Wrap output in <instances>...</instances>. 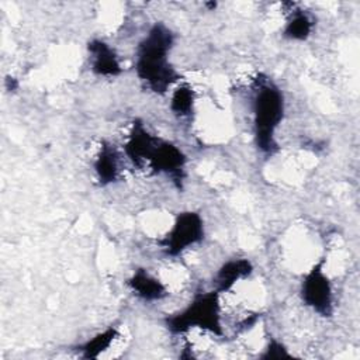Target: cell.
<instances>
[{"label":"cell","instance_id":"cell-8","mask_svg":"<svg viewBox=\"0 0 360 360\" xmlns=\"http://www.w3.org/2000/svg\"><path fill=\"white\" fill-rule=\"evenodd\" d=\"M127 285L135 297L145 302H156L167 297L166 285L145 269H138L127 280Z\"/></svg>","mask_w":360,"mask_h":360},{"label":"cell","instance_id":"cell-11","mask_svg":"<svg viewBox=\"0 0 360 360\" xmlns=\"http://www.w3.org/2000/svg\"><path fill=\"white\" fill-rule=\"evenodd\" d=\"M314 28L312 17L302 10H295L288 17L284 28L283 37L290 41H305Z\"/></svg>","mask_w":360,"mask_h":360},{"label":"cell","instance_id":"cell-4","mask_svg":"<svg viewBox=\"0 0 360 360\" xmlns=\"http://www.w3.org/2000/svg\"><path fill=\"white\" fill-rule=\"evenodd\" d=\"M205 235L204 219L197 211L179 212L167 233L159 240L163 252L176 257L194 245L202 242Z\"/></svg>","mask_w":360,"mask_h":360},{"label":"cell","instance_id":"cell-13","mask_svg":"<svg viewBox=\"0 0 360 360\" xmlns=\"http://www.w3.org/2000/svg\"><path fill=\"white\" fill-rule=\"evenodd\" d=\"M194 90L188 84H179L170 98V110L174 115L184 118L194 111Z\"/></svg>","mask_w":360,"mask_h":360},{"label":"cell","instance_id":"cell-6","mask_svg":"<svg viewBox=\"0 0 360 360\" xmlns=\"http://www.w3.org/2000/svg\"><path fill=\"white\" fill-rule=\"evenodd\" d=\"M186 163L187 158L184 152L173 142L160 138L156 139L146 160V166H149L153 173L166 174L177 184V187H180L184 180Z\"/></svg>","mask_w":360,"mask_h":360},{"label":"cell","instance_id":"cell-12","mask_svg":"<svg viewBox=\"0 0 360 360\" xmlns=\"http://www.w3.org/2000/svg\"><path fill=\"white\" fill-rule=\"evenodd\" d=\"M117 338H118V329L115 326H111L94 335L91 339L86 340L77 349L83 359H97L101 353H104L111 347V345L115 342Z\"/></svg>","mask_w":360,"mask_h":360},{"label":"cell","instance_id":"cell-10","mask_svg":"<svg viewBox=\"0 0 360 360\" xmlns=\"http://www.w3.org/2000/svg\"><path fill=\"white\" fill-rule=\"evenodd\" d=\"M120 153L114 148V145L104 142L94 160H93V169L97 176V180L101 186H108L114 181H117L120 176Z\"/></svg>","mask_w":360,"mask_h":360},{"label":"cell","instance_id":"cell-3","mask_svg":"<svg viewBox=\"0 0 360 360\" xmlns=\"http://www.w3.org/2000/svg\"><path fill=\"white\" fill-rule=\"evenodd\" d=\"M219 295L215 290L197 294L183 309L166 318L167 330L173 335H183L190 329H200L222 336Z\"/></svg>","mask_w":360,"mask_h":360},{"label":"cell","instance_id":"cell-1","mask_svg":"<svg viewBox=\"0 0 360 360\" xmlns=\"http://www.w3.org/2000/svg\"><path fill=\"white\" fill-rule=\"evenodd\" d=\"M174 34L165 24H155L141 39L135 52L138 79L156 94H165L180 79L169 60Z\"/></svg>","mask_w":360,"mask_h":360},{"label":"cell","instance_id":"cell-5","mask_svg":"<svg viewBox=\"0 0 360 360\" xmlns=\"http://www.w3.org/2000/svg\"><path fill=\"white\" fill-rule=\"evenodd\" d=\"M325 259L322 257L312 269L302 277L300 287V297L305 307L323 318L333 315V288L328 274L323 270Z\"/></svg>","mask_w":360,"mask_h":360},{"label":"cell","instance_id":"cell-9","mask_svg":"<svg viewBox=\"0 0 360 360\" xmlns=\"http://www.w3.org/2000/svg\"><path fill=\"white\" fill-rule=\"evenodd\" d=\"M253 271V264L249 259L238 257V259H229L225 263L221 264V267L217 270L214 276V290L219 294L226 292L233 288V285L249 277Z\"/></svg>","mask_w":360,"mask_h":360},{"label":"cell","instance_id":"cell-2","mask_svg":"<svg viewBox=\"0 0 360 360\" xmlns=\"http://www.w3.org/2000/svg\"><path fill=\"white\" fill-rule=\"evenodd\" d=\"M285 112L283 91L270 80H257L252 98L255 143L264 155L277 150L276 132Z\"/></svg>","mask_w":360,"mask_h":360},{"label":"cell","instance_id":"cell-7","mask_svg":"<svg viewBox=\"0 0 360 360\" xmlns=\"http://www.w3.org/2000/svg\"><path fill=\"white\" fill-rule=\"evenodd\" d=\"M91 72L103 77H115L121 75L122 68L114 48L103 39H91L87 44Z\"/></svg>","mask_w":360,"mask_h":360},{"label":"cell","instance_id":"cell-14","mask_svg":"<svg viewBox=\"0 0 360 360\" xmlns=\"http://www.w3.org/2000/svg\"><path fill=\"white\" fill-rule=\"evenodd\" d=\"M291 354L288 353L287 347L276 339H270L269 345L264 349V353L260 356L263 359H283V357H290Z\"/></svg>","mask_w":360,"mask_h":360}]
</instances>
